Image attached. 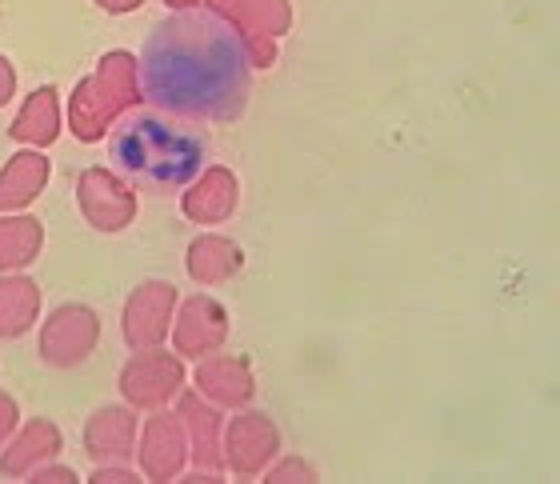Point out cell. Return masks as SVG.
<instances>
[{"label": "cell", "instance_id": "obj_7", "mask_svg": "<svg viewBox=\"0 0 560 484\" xmlns=\"http://www.w3.org/2000/svg\"><path fill=\"white\" fill-rule=\"evenodd\" d=\"M176 305L180 300H176V288L168 281H144L132 288L129 300H125V312H120V337L132 353L168 341Z\"/></svg>", "mask_w": 560, "mask_h": 484}, {"label": "cell", "instance_id": "obj_10", "mask_svg": "<svg viewBox=\"0 0 560 484\" xmlns=\"http://www.w3.org/2000/svg\"><path fill=\"white\" fill-rule=\"evenodd\" d=\"M140 476L152 484H168L188 469V440L180 428V416L168 409H152V416L140 425L137 437Z\"/></svg>", "mask_w": 560, "mask_h": 484}, {"label": "cell", "instance_id": "obj_12", "mask_svg": "<svg viewBox=\"0 0 560 484\" xmlns=\"http://www.w3.org/2000/svg\"><path fill=\"white\" fill-rule=\"evenodd\" d=\"M176 416L188 440V461L200 473H224V416L217 404H209L200 392H176Z\"/></svg>", "mask_w": 560, "mask_h": 484}, {"label": "cell", "instance_id": "obj_2", "mask_svg": "<svg viewBox=\"0 0 560 484\" xmlns=\"http://www.w3.org/2000/svg\"><path fill=\"white\" fill-rule=\"evenodd\" d=\"M108 153L132 189L164 197V192H176L197 180L209 144L192 125L176 120L173 113L132 108L113 125Z\"/></svg>", "mask_w": 560, "mask_h": 484}, {"label": "cell", "instance_id": "obj_8", "mask_svg": "<svg viewBox=\"0 0 560 484\" xmlns=\"http://www.w3.org/2000/svg\"><path fill=\"white\" fill-rule=\"evenodd\" d=\"M280 433L272 416L253 413V409H236V416L224 425V469L241 481H253L277 461Z\"/></svg>", "mask_w": 560, "mask_h": 484}, {"label": "cell", "instance_id": "obj_19", "mask_svg": "<svg viewBox=\"0 0 560 484\" xmlns=\"http://www.w3.org/2000/svg\"><path fill=\"white\" fill-rule=\"evenodd\" d=\"M9 137L24 149H48L60 137V93L52 84L36 88L28 101L21 105L16 120H12Z\"/></svg>", "mask_w": 560, "mask_h": 484}, {"label": "cell", "instance_id": "obj_9", "mask_svg": "<svg viewBox=\"0 0 560 484\" xmlns=\"http://www.w3.org/2000/svg\"><path fill=\"white\" fill-rule=\"evenodd\" d=\"M77 204L96 233H120L137 221V189L113 168H84L77 180Z\"/></svg>", "mask_w": 560, "mask_h": 484}, {"label": "cell", "instance_id": "obj_17", "mask_svg": "<svg viewBox=\"0 0 560 484\" xmlns=\"http://www.w3.org/2000/svg\"><path fill=\"white\" fill-rule=\"evenodd\" d=\"M48 185V156L24 149L0 168V213H24Z\"/></svg>", "mask_w": 560, "mask_h": 484}, {"label": "cell", "instance_id": "obj_3", "mask_svg": "<svg viewBox=\"0 0 560 484\" xmlns=\"http://www.w3.org/2000/svg\"><path fill=\"white\" fill-rule=\"evenodd\" d=\"M140 101H144V93H140V60L132 52H120V48L105 52L96 72L77 84V93L69 101L72 137L84 144L101 141Z\"/></svg>", "mask_w": 560, "mask_h": 484}, {"label": "cell", "instance_id": "obj_5", "mask_svg": "<svg viewBox=\"0 0 560 484\" xmlns=\"http://www.w3.org/2000/svg\"><path fill=\"white\" fill-rule=\"evenodd\" d=\"M120 397L132 404L137 413H152V409H168L176 401V392L185 389V361L176 353L156 349H137V356L125 361L120 368Z\"/></svg>", "mask_w": 560, "mask_h": 484}, {"label": "cell", "instance_id": "obj_22", "mask_svg": "<svg viewBox=\"0 0 560 484\" xmlns=\"http://www.w3.org/2000/svg\"><path fill=\"white\" fill-rule=\"evenodd\" d=\"M265 481L269 484H313L316 481V469L308 461H301V457H289V461H277L265 469Z\"/></svg>", "mask_w": 560, "mask_h": 484}, {"label": "cell", "instance_id": "obj_25", "mask_svg": "<svg viewBox=\"0 0 560 484\" xmlns=\"http://www.w3.org/2000/svg\"><path fill=\"white\" fill-rule=\"evenodd\" d=\"M21 428V409L9 392H0V445H9V437Z\"/></svg>", "mask_w": 560, "mask_h": 484}, {"label": "cell", "instance_id": "obj_4", "mask_svg": "<svg viewBox=\"0 0 560 484\" xmlns=\"http://www.w3.org/2000/svg\"><path fill=\"white\" fill-rule=\"evenodd\" d=\"M200 9L217 12L241 36L253 69H269L277 60V36H284L292 28L289 0H205Z\"/></svg>", "mask_w": 560, "mask_h": 484}, {"label": "cell", "instance_id": "obj_20", "mask_svg": "<svg viewBox=\"0 0 560 484\" xmlns=\"http://www.w3.org/2000/svg\"><path fill=\"white\" fill-rule=\"evenodd\" d=\"M40 317V284L33 276H0V341H16Z\"/></svg>", "mask_w": 560, "mask_h": 484}, {"label": "cell", "instance_id": "obj_6", "mask_svg": "<svg viewBox=\"0 0 560 484\" xmlns=\"http://www.w3.org/2000/svg\"><path fill=\"white\" fill-rule=\"evenodd\" d=\"M101 344V317L89 305H60L40 324V361L48 368L84 365Z\"/></svg>", "mask_w": 560, "mask_h": 484}, {"label": "cell", "instance_id": "obj_15", "mask_svg": "<svg viewBox=\"0 0 560 484\" xmlns=\"http://www.w3.org/2000/svg\"><path fill=\"white\" fill-rule=\"evenodd\" d=\"M236 201H241V185H236L233 168L212 165V168H200L192 185H185L180 213L192 225H221V221H229L236 213Z\"/></svg>", "mask_w": 560, "mask_h": 484}, {"label": "cell", "instance_id": "obj_14", "mask_svg": "<svg viewBox=\"0 0 560 484\" xmlns=\"http://www.w3.org/2000/svg\"><path fill=\"white\" fill-rule=\"evenodd\" d=\"M197 392L217 409H248L257 397V377L245 356H200L197 365Z\"/></svg>", "mask_w": 560, "mask_h": 484}, {"label": "cell", "instance_id": "obj_26", "mask_svg": "<svg viewBox=\"0 0 560 484\" xmlns=\"http://www.w3.org/2000/svg\"><path fill=\"white\" fill-rule=\"evenodd\" d=\"M12 93H16V69L9 64V57H0V108L9 105Z\"/></svg>", "mask_w": 560, "mask_h": 484}, {"label": "cell", "instance_id": "obj_11", "mask_svg": "<svg viewBox=\"0 0 560 484\" xmlns=\"http://www.w3.org/2000/svg\"><path fill=\"white\" fill-rule=\"evenodd\" d=\"M173 349L180 361H200V356L221 353L229 341V312L212 296H188L185 305H176L173 317Z\"/></svg>", "mask_w": 560, "mask_h": 484}, {"label": "cell", "instance_id": "obj_18", "mask_svg": "<svg viewBox=\"0 0 560 484\" xmlns=\"http://www.w3.org/2000/svg\"><path fill=\"white\" fill-rule=\"evenodd\" d=\"M185 269L197 284H224L245 269V252H241L236 240L217 237V233H205V237H197L192 245H188Z\"/></svg>", "mask_w": 560, "mask_h": 484}, {"label": "cell", "instance_id": "obj_13", "mask_svg": "<svg viewBox=\"0 0 560 484\" xmlns=\"http://www.w3.org/2000/svg\"><path fill=\"white\" fill-rule=\"evenodd\" d=\"M140 437V416L132 404H105L84 421V452L93 464L129 461Z\"/></svg>", "mask_w": 560, "mask_h": 484}, {"label": "cell", "instance_id": "obj_24", "mask_svg": "<svg viewBox=\"0 0 560 484\" xmlns=\"http://www.w3.org/2000/svg\"><path fill=\"white\" fill-rule=\"evenodd\" d=\"M28 481H33V484H77L81 476L72 473L69 464L48 461V464H40V469H33V473H28Z\"/></svg>", "mask_w": 560, "mask_h": 484}, {"label": "cell", "instance_id": "obj_21", "mask_svg": "<svg viewBox=\"0 0 560 484\" xmlns=\"http://www.w3.org/2000/svg\"><path fill=\"white\" fill-rule=\"evenodd\" d=\"M45 248V225L24 213H0V272L28 269Z\"/></svg>", "mask_w": 560, "mask_h": 484}, {"label": "cell", "instance_id": "obj_28", "mask_svg": "<svg viewBox=\"0 0 560 484\" xmlns=\"http://www.w3.org/2000/svg\"><path fill=\"white\" fill-rule=\"evenodd\" d=\"M164 4H168V9H176V12H185V9H200L205 0H164Z\"/></svg>", "mask_w": 560, "mask_h": 484}, {"label": "cell", "instance_id": "obj_16", "mask_svg": "<svg viewBox=\"0 0 560 484\" xmlns=\"http://www.w3.org/2000/svg\"><path fill=\"white\" fill-rule=\"evenodd\" d=\"M60 449H65L60 428L52 425V421H45V416H33L28 425H21L16 433H12L4 452H0V476H9V481H28L33 469L57 461Z\"/></svg>", "mask_w": 560, "mask_h": 484}, {"label": "cell", "instance_id": "obj_27", "mask_svg": "<svg viewBox=\"0 0 560 484\" xmlns=\"http://www.w3.org/2000/svg\"><path fill=\"white\" fill-rule=\"evenodd\" d=\"M96 4H101L105 12H137L144 0H96Z\"/></svg>", "mask_w": 560, "mask_h": 484}, {"label": "cell", "instance_id": "obj_1", "mask_svg": "<svg viewBox=\"0 0 560 484\" xmlns=\"http://www.w3.org/2000/svg\"><path fill=\"white\" fill-rule=\"evenodd\" d=\"M248 57L241 36L209 9L164 21L140 57L144 101L185 120H233L248 101Z\"/></svg>", "mask_w": 560, "mask_h": 484}, {"label": "cell", "instance_id": "obj_23", "mask_svg": "<svg viewBox=\"0 0 560 484\" xmlns=\"http://www.w3.org/2000/svg\"><path fill=\"white\" fill-rule=\"evenodd\" d=\"M140 473H132L129 461H117V464H96L93 469V484H137Z\"/></svg>", "mask_w": 560, "mask_h": 484}]
</instances>
